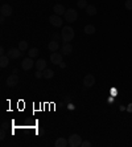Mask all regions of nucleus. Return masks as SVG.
Here are the masks:
<instances>
[{
	"label": "nucleus",
	"mask_w": 132,
	"mask_h": 147,
	"mask_svg": "<svg viewBox=\"0 0 132 147\" xmlns=\"http://www.w3.org/2000/svg\"><path fill=\"white\" fill-rule=\"evenodd\" d=\"M76 36V32L70 25H66V27L62 28V32H61V39L64 43H70Z\"/></svg>",
	"instance_id": "obj_1"
},
{
	"label": "nucleus",
	"mask_w": 132,
	"mask_h": 147,
	"mask_svg": "<svg viewBox=\"0 0 132 147\" xmlns=\"http://www.w3.org/2000/svg\"><path fill=\"white\" fill-rule=\"evenodd\" d=\"M64 17H65V21H68V23H74V21H77V19H78V12H77L76 9H73V8L66 9Z\"/></svg>",
	"instance_id": "obj_2"
},
{
	"label": "nucleus",
	"mask_w": 132,
	"mask_h": 147,
	"mask_svg": "<svg viewBox=\"0 0 132 147\" xmlns=\"http://www.w3.org/2000/svg\"><path fill=\"white\" fill-rule=\"evenodd\" d=\"M82 144V138L78 134H73L69 136V146L70 147H78Z\"/></svg>",
	"instance_id": "obj_3"
},
{
	"label": "nucleus",
	"mask_w": 132,
	"mask_h": 147,
	"mask_svg": "<svg viewBox=\"0 0 132 147\" xmlns=\"http://www.w3.org/2000/svg\"><path fill=\"white\" fill-rule=\"evenodd\" d=\"M34 65H36V62H34L33 58L29 57V56H28L26 58H24L23 62H21V68H23L24 70H30Z\"/></svg>",
	"instance_id": "obj_4"
},
{
	"label": "nucleus",
	"mask_w": 132,
	"mask_h": 147,
	"mask_svg": "<svg viewBox=\"0 0 132 147\" xmlns=\"http://www.w3.org/2000/svg\"><path fill=\"white\" fill-rule=\"evenodd\" d=\"M9 58H12V60H16V58H19L23 56V53H21V50L19 49V48H11V49H8V54H7Z\"/></svg>",
	"instance_id": "obj_5"
},
{
	"label": "nucleus",
	"mask_w": 132,
	"mask_h": 147,
	"mask_svg": "<svg viewBox=\"0 0 132 147\" xmlns=\"http://www.w3.org/2000/svg\"><path fill=\"white\" fill-rule=\"evenodd\" d=\"M49 21H50V24H52L53 27H56V28L61 27V25H62V23H64V21H62V19H61V16L56 15V13L50 16V17H49Z\"/></svg>",
	"instance_id": "obj_6"
},
{
	"label": "nucleus",
	"mask_w": 132,
	"mask_h": 147,
	"mask_svg": "<svg viewBox=\"0 0 132 147\" xmlns=\"http://www.w3.org/2000/svg\"><path fill=\"white\" fill-rule=\"evenodd\" d=\"M5 84H7L9 88L16 86L19 84V76H17V74H11V76H8V78L5 80Z\"/></svg>",
	"instance_id": "obj_7"
},
{
	"label": "nucleus",
	"mask_w": 132,
	"mask_h": 147,
	"mask_svg": "<svg viewBox=\"0 0 132 147\" xmlns=\"http://www.w3.org/2000/svg\"><path fill=\"white\" fill-rule=\"evenodd\" d=\"M83 85L86 88H91V86L95 85V77L93 74H86L85 78H83Z\"/></svg>",
	"instance_id": "obj_8"
},
{
	"label": "nucleus",
	"mask_w": 132,
	"mask_h": 147,
	"mask_svg": "<svg viewBox=\"0 0 132 147\" xmlns=\"http://www.w3.org/2000/svg\"><path fill=\"white\" fill-rule=\"evenodd\" d=\"M0 12H1V16H4V17H8V16L12 15L13 9H12V7L9 5V4H3V5H1V8H0Z\"/></svg>",
	"instance_id": "obj_9"
},
{
	"label": "nucleus",
	"mask_w": 132,
	"mask_h": 147,
	"mask_svg": "<svg viewBox=\"0 0 132 147\" xmlns=\"http://www.w3.org/2000/svg\"><path fill=\"white\" fill-rule=\"evenodd\" d=\"M62 56H64L62 53H57V52H53V53L50 54V61H52V64L60 65L61 62H62Z\"/></svg>",
	"instance_id": "obj_10"
},
{
	"label": "nucleus",
	"mask_w": 132,
	"mask_h": 147,
	"mask_svg": "<svg viewBox=\"0 0 132 147\" xmlns=\"http://www.w3.org/2000/svg\"><path fill=\"white\" fill-rule=\"evenodd\" d=\"M73 52V45L69 43H65L62 47H61V53L65 54V56H68V54H70Z\"/></svg>",
	"instance_id": "obj_11"
},
{
	"label": "nucleus",
	"mask_w": 132,
	"mask_h": 147,
	"mask_svg": "<svg viewBox=\"0 0 132 147\" xmlns=\"http://www.w3.org/2000/svg\"><path fill=\"white\" fill-rule=\"evenodd\" d=\"M53 11H54V13L58 16H62L65 15V12H66V8L62 5V4H56L54 7H53Z\"/></svg>",
	"instance_id": "obj_12"
},
{
	"label": "nucleus",
	"mask_w": 132,
	"mask_h": 147,
	"mask_svg": "<svg viewBox=\"0 0 132 147\" xmlns=\"http://www.w3.org/2000/svg\"><path fill=\"white\" fill-rule=\"evenodd\" d=\"M34 66L37 68V70H42V72H44V70L46 69V61L44 58H38L37 61H36V65Z\"/></svg>",
	"instance_id": "obj_13"
},
{
	"label": "nucleus",
	"mask_w": 132,
	"mask_h": 147,
	"mask_svg": "<svg viewBox=\"0 0 132 147\" xmlns=\"http://www.w3.org/2000/svg\"><path fill=\"white\" fill-rule=\"evenodd\" d=\"M54 144H56V147H66L69 146V140L66 138H58Z\"/></svg>",
	"instance_id": "obj_14"
},
{
	"label": "nucleus",
	"mask_w": 132,
	"mask_h": 147,
	"mask_svg": "<svg viewBox=\"0 0 132 147\" xmlns=\"http://www.w3.org/2000/svg\"><path fill=\"white\" fill-rule=\"evenodd\" d=\"M8 65H9V57L5 56V54H3V56L0 57V66H1V68H7Z\"/></svg>",
	"instance_id": "obj_15"
},
{
	"label": "nucleus",
	"mask_w": 132,
	"mask_h": 147,
	"mask_svg": "<svg viewBox=\"0 0 132 147\" xmlns=\"http://www.w3.org/2000/svg\"><path fill=\"white\" fill-rule=\"evenodd\" d=\"M48 48H49V50H52V52H57L58 48H60V44H58L57 40H53V41H50V43H49Z\"/></svg>",
	"instance_id": "obj_16"
},
{
	"label": "nucleus",
	"mask_w": 132,
	"mask_h": 147,
	"mask_svg": "<svg viewBox=\"0 0 132 147\" xmlns=\"http://www.w3.org/2000/svg\"><path fill=\"white\" fill-rule=\"evenodd\" d=\"M83 32H85L86 35H94L95 33V27L93 25V24H87L86 27H85V29H83Z\"/></svg>",
	"instance_id": "obj_17"
},
{
	"label": "nucleus",
	"mask_w": 132,
	"mask_h": 147,
	"mask_svg": "<svg viewBox=\"0 0 132 147\" xmlns=\"http://www.w3.org/2000/svg\"><path fill=\"white\" fill-rule=\"evenodd\" d=\"M86 12H87V15H89V16H95L98 11H97V8H95L94 5H87Z\"/></svg>",
	"instance_id": "obj_18"
},
{
	"label": "nucleus",
	"mask_w": 132,
	"mask_h": 147,
	"mask_svg": "<svg viewBox=\"0 0 132 147\" xmlns=\"http://www.w3.org/2000/svg\"><path fill=\"white\" fill-rule=\"evenodd\" d=\"M53 76H54V72H53L52 69H48V68H46V69L44 70V78L50 80V78H53Z\"/></svg>",
	"instance_id": "obj_19"
},
{
	"label": "nucleus",
	"mask_w": 132,
	"mask_h": 147,
	"mask_svg": "<svg viewBox=\"0 0 132 147\" xmlns=\"http://www.w3.org/2000/svg\"><path fill=\"white\" fill-rule=\"evenodd\" d=\"M19 49L21 50V52H24V50L28 49V43H26L25 40H21L19 43Z\"/></svg>",
	"instance_id": "obj_20"
},
{
	"label": "nucleus",
	"mask_w": 132,
	"mask_h": 147,
	"mask_svg": "<svg viewBox=\"0 0 132 147\" xmlns=\"http://www.w3.org/2000/svg\"><path fill=\"white\" fill-rule=\"evenodd\" d=\"M28 54H29V57L34 58V57H36V56L38 54V49H37V48H30V49H29V53H28Z\"/></svg>",
	"instance_id": "obj_21"
},
{
	"label": "nucleus",
	"mask_w": 132,
	"mask_h": 147,
	"mask_svg": "<svg viewBox=\"0 0 132 147\" xmlns=\"http://www.w3.org/2000/svg\"><path fill=\"white\" fill-rule=\"evenodd\" d=\"M87 1L86 0H78V7L79 8H87Z\"/></svg>",
	"instance_id": "obj_22"
},
{
	"label": "nucleus",
	"mask_w": 132,
	"mask_h": 147,
	"mask_svg": "<svg viewBox=\"0 0 132 147\" xmlns=\"http://www.w3.org/2000/svg\"><path fill=\"white\" fill-rule=\"evenodd\" d=\"M124 7H125V9H128V11H132V0H125Z\"/></svg>",
	"instance_id": "obj_23"
},
{
	"label": "nucleus",
	"mask_w": 132,
	"mask_h": 147,
	"mask_svg": "<svg viewBox=\"0 0 132 147\" xmlns=\"http://www.w3.org/2000/svg\"><path fill=\"white\" fill-rule=\"evenodd\" d=\"M34 77L36 78H42L44 77V72H42V70H37V72L34 73Z\"/></svg>",
	"instance_id": "obj_24"
},
{
	"label": "nucleus",
	"mask_w": 132,
	"mask_h": 147,
	"mask_svg": "<svg viewBox=\"0 0 132 147\" xmlns=\"http://www.w3.org/2000/svg\"><path fill=\"white\" fill-rule=\"evenodd\" d=\"M82 147H90L91 146V143L89 142V140H82V144H81Z\"/></svg>",
	"instance_id": "obj_25"
},
{
	"label": "nucleus",
	"mask_w": 132,
	"mask_h": 147,
	"mask_svg": "<svg viewBox=\"0 0 132 147\" xmlns=\"http://www.w3.org/2000/svg\"><path fill=\"white\" fill-rule=\"evenodd\" d=\"M0 136H1V138H0L1 140L5 138V129H1V131H0Z\"/></svg>",
	"instance_id": "obj_26"
},
{
	"label": "nucleus",
	"mask_w": 132,
	"mask_h": 147,
	"mask_svg": "<svg viewBox=\"0 0 132 147\" xmlns=\"http://www.w3.org/2000/svg\"><path fill=\"white\" fill-rule=\"evenodd\" d=\"M8 127H9V126H8V123H5V122L1 125V129H5V130H8Z\"/></svg>",
	"instance_id": "obj_27"
},
{
	"label": "nucleus",
	"mask_w": 132,
	"mask_h": 147,
	"mask_svg": "<svg viewBox=\"0 0 132 147\" xmlns=\"http://www.w3.org/2000/svg\"><path fill=\"white\" fill-rule=\"evenodd\" d=\"M60 66H61V68H62V69H64V68H66V64H65V62L62 61V62H61V64H60Z\"/></svg>",
	"instance_id": "obj_28"
},
{
	"label": "nucleus",
	"mask_w": 132,
	"mask_h": 147,
	"mask_svg": "<svg viewBox=\"0 0 132 147\" xmlns=\"http://www.w3.org/2000/svg\"><path fill=\"white\" fill-rule=\"evenodd\" d=\"M127 110H128V111H129V113H131V111H132V103H131V105H128V109H127Z\"/></svg>",
	"instance_id": "obj_29"
},
{
	"label": "nucleus",
	"mask_w": 132,
	"mask_h": 147,
	"mask_svg": "<svg viewBox=\"0 0 132 147\" xmlns=\"http://www.w3.org/2000/svg\"><path fill=\"white\" fill-rule=\"evenodd\" d=\"M0 53H1V56H3V54H4V48H3V47L0 48Z\"/></svg>",
	"instance_id": "obj_30"
}]
</instances>
